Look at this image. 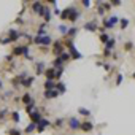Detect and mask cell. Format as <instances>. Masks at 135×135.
<instances>
[{
	"mask_svg": "<svg viewBox=\"0 0 135 135\" xmlns=\"http://www.w3.org/2000/svg\"><path fill=\"white\" fill-rule=\"evenodd\" d=\"M64 73V67H57V70H56V78H60Z\"/></svg>",
	"mask_w": 135,
	"mask_h": 135,
	"instance_id": "27",
	"label": "cell"
},
{
	"mask_svg": "<svg viewBox=\"0 0 135 135\" xmlns=\"http://www.w3.org/2000/svg\"><path fill=\"white\" fill-rule=\"evenodd\" d=\"M48 126H51V122H49L48 119L41 118V119L38 121V124H37V130H38V132H43V130H45V127H48Z\"/></svg>",
	"mask_w": 135,
	"mask_h": 135,
	"instance_id": "5",
	"label": "cell"
},
{
	"mask_svg": "<svg viewBox=\"0 0 135 135\" xmlns=\"http://www.w3.org/2000/svg\"><path fill=\"white\" fill-rule=\"evenodd\" d=\"M19 37H21V33H19L18 30H13V29H11V30L8 32V40H10V41H16Z\"/></svg>",
	"mask_w": 135,
	"mask_h": 135,
	"instance_id": "8",
	"label": "cell"
},
{
	"mask_svg": "<svg viewBox=\"0 0 135 135\" xmlns=\"http://www.w3.org/2000/svg\"><path fill=\"white\" fill-rule=\"evenodd\" d=\"M8 133H10V135H21V130H19V129H10Z\"/></svg>",
	"mask_w": 135,
	"mask_h": 135,
	"instance_id": "32",
	"label": "cell"
},
{
	"mask_svg": "<svg viewBox=\"0 0 135 135\" xmlns=\"http://www.w3.org/2000/svg\"><path fill=\"white\" fill-rule=\"evenodd\" d=\"M45 89H46V91L56 89V83H54L52 80H46V81H45Z\"/></svg>",
	"mask_w": 135,
	"mask_h": 135,
	"instance_id": "15",
	"label": "cell"
},
{
	"mask_svg": "<svg viewBox=\"0 0 135 135\" xmlns=\"http://www.w3.org/2000/svg\"><path fill=\"white\" fill-rule=\"evenodd\" d=\"M80 129H83L84 132H89V130H92V129H94V126H92V122L84 121V122H81V127H80Z\"/></svg>",
	"mask_w": 135,
	"mask_h": 135,
	"instance_id": "13",
	"label": "cell"
},
{
	"mask_svg": "<svg viewBox=\"0 0 135 135\" xmlns=\"http://www.w3.org/2000/svg\"><path fill=\"white\" fill-rule=\"evenodd\" d=\"M122 83V75H118V78H116V84H121Z\"/></svg>",
	"mask_w": 135,
	"mask_h": 135,
	"instance_id": "37",
	"label": "cell"
},
{
	"mask_svg": "<svg viewBox=\"0 0 135 135\" xmlns=\"http://www.w3.org/2000/svg\"><path fill=\"white\" fill-rule=\"evenodd\" d=\"M45 19H46V22H49V19H51V11H49V8H45Z\"/></svg>",
	"mask_w": 135,
	"mask_h": 135,
	"instance_id": "24",
	"label": "cell"
},
{
	"mask_svg": "<svg viewBox=\"0 0 135 135\" xmlns=\"http://www.w3.org/2000/svg\"><path fill=\"white\" fill-rule=\"evenodd\" d=\"M32 8H33V11H35L38 16H43V15H45V7H43L40 2H35V3L32 5Z\"/></svg>",
	"mask_w": 135,
	"mask_h": 135,
	"instance_id": "4",
	"label": "cell"
},
{
	"mask_svg": "<svg viewBox=\"0 0 135 135\" xmlns=\"http://www.w3.org/2000/svg\"><path fill=\"white\" fill-rule=\"evenodd\" d=\"M100 40H102V41H105V43H107V41H108V40H110V38H108V35H107V33H102V35H100Z\"/></svg>",
	"mask_w": 135,
	"mask_h": 135,
	"instance_id": "36",
	"label": "cell"
},
{
	"mask_svg": "<svg viewBox=\"0 0 135 135\" xmlns=\"http://www.w3.org/2000/svg\"><path fill=\"white\" fill-rule=\"evenodd\" d=\"M35 69H37V75L45 73V64H43V62H38V64L35 65Z\"/></svg>",
	"mask_w": 135,
	"mask_h": 135,
	"instance_id": "18",
	"label": "cell"
},
{
	"mask_svg": "<svg viewBox=\"0 0 135 135\" xmlns=\"http://www.w3.org/2000/svg\"><path fill=\"white\" fill-rule=\"evenodd\" d=\"M21 54H24V46H16L13 49V56H21Z\"/></svg>",
	"mask_w": 135,
	"mask_h": 135,
	"instance_id": "20",
	"label": "cell"
},
{
	"mask_svg": "<svg viewBox=\"0 0 135 135\" xmlns=\"http://www.w3.org/2000/svg\"><path fill=\"white\" fill-rule=\"evenodd\" d=\"M33 41L37 43V45H51V37H48V35H45V37H35L33 38Z\"/></svg>",
	"mask_w": 135,
	"mask_h": 135,
	"instance_id": "3",
	"label": "cell"
},
{
	"mask_svg": "<svg viewBox=\"0 0 135 135\" xmlns=\"http://www.w3.org/2000/svg\"><path fill=\"white\" fill-rule=\"evenodd\" d=\"M133 78H135V73H133Z\"/></svg>",
	"mask_w": 135,
	"mask_h": 135,
	"instance_id": "42",
	"label": "cell"
},
{
	"mask_svg": "<svg viewBox=\"0 0 135 135\" xmlns=\"http://www.w3.org/2000/svg\"><path fill=\"white\" fill-rule=\"evenodd\" d=\"M67 46H69V49H70V52H69V54H70V57H73V59H81V57H83V56L78 52V49L73 46V43H72V41L67 43Z\"/></svg>",
	"mask_w": 135,
	"mask_h": 135,
	"instance_id": "1",
	"label": "cell"
},
{
	"mask_svg": "<svg viewBox=\"0 0 135 135\" xmlns=\"http://www.w3.org/2000/svg\"><path fill=\"white\" fill-rule=\"evenodd\" d=\"M52 51H54V54H56V56H60V54H62V43H60V41H56V43H54Z\"/></svg>",
	"mask_w": 135,
	"mask_h": 135,
	"instance_id": "12",
	"label": "cell"
},
{
	"mask_svg": "<svg viewBox=\"0 0 135 135\" xmlns=\"http://www.w3.org/2000/svg\"><path fill=\"white\" fill-rule=\"evenodd\" d=\"M57 59H59V60L64 64V62H67V60H70L72 57H70V54H69V52H62L60 56H57Z\"/></svg>",
	"mask_w": 135,
	"mask_h": 135,
	"instance_id": "17",
	"label": "cell"
},
{
	"mask_svg": "<svg viewBox=\"0 0 135 135\" xmlns=\"http://www.w3.org/2000/svg\"><path fill=\"white\" fill-rule=\"evenodd\" d=\"M97 13H99V15H103V13H105V8L102 7V3H99V10H97Z\"/></svg>",
	"mask_w": 135,
	"mask_h": 135,
	"instance_id": "35",
	"label": "cell"
},
{
	"mask_svg": "<svg viewBox=\"0 0 135 135\" xmlns=\"http://www.w3.org/2000/svg\"><path fill=\"white\" fill-rule=\"evenodd\" d=\"M59 30H60V32H62V33H67V32H69V29H67V27H65V26H62V24H60V26H59Z\"/></svg>",
	"mask_w": 135,
	"mask_h": 135,
	"instance_id": "34",
	"label": "cell"
},
{
	"mask_svg": "<svg viewBox=\"0 0 135 135\" xmlns=\"http://www.w3.org/2000/svg\"><path fill=\"white\" fill-rule=\"evenodd\" d=\"M69 126H70V129L76 130V129H80V127H81V122H80V119H76V118H70Z\"/></svg>",
	"mask_w": 135,
	"mask_h": 135,
	"instance_id": "7",
	"label": "cell"
},
{
	"mask_svg": "<svg viewBox=\"0 0 135 135\" xmlns=\"http://www.w3.org/2000/svg\"><path fill=\"white\" fill-rule=\"evenodd\" d=\"M33 108H35V102H30V103H29V105H27V107H26V111H27V113H29V114H30V113H32V111H35V110H33Z\"/></svg>",
	"mask_w": 135,
	"mask_h": 135,
	"instance_id": "23",
	"label": "cell"
},
{
	"mask_svg": "<svg viewBox=\"0 0 135 135\" xmlns=\"http://www.w3.org/2000/svg\"><path fill=\"white\" fill-rule=\"evenodd\" d=\"M32 83H33V78H32V76H27L26 80H22V81H21V84H22L24 88H30V86H32Z\"/></svg>",
	"mask_w": 135,
	"mask_h": 135,
	"instance_id": "16",
	"label": "cell"
},
{
	"mask_svg": "<svg viewBox=\"0 0 135 135\" xmlns=\"http://www.w3.org/2000/svg\"><path fill=\"white\" fill-rule=\"evenodd\" d=\"M11 116H13V121H15V122H19V113H18V111H13Z\"/></svg>",
	"mask_w": 135,
	"mask_h": 135,
	"instance_id": "31",
	"label": "cell"
},
{
	"mask_svg": "<svg viewBox=\"0 0 135 135\" xmlns=\"http://www.w3.org/2000/svg\"><path fill=\"white\" fill-rule=\"evenodd\" d=\"M83 5H84L86 8H89V7H91V2H89V0H83Z\"/></svg>",
	"mask_w": 135,
	"mask_h": 135,
	"instance_id": "38",
	"label": "cell"
},
{
	"mask_svg": "<svg viewBox=\"0 0 135 135\" xmlns=\"http://www.w3.org/2000/svg\"><path fill=\"white\" fill-rule=\"evenodd\" d=\"M124 48H126V51H130V49L133 48V43H130V41H127V43L124 45Z\"/></svg>",
	"mask_w": 135,
	"mask_h": 135,
	"instance_id": "33",
	"label": "cell"
},
{
	"mask_svg": "<svg viewBox=\"0 0 135 135\" xmlns=\"http://www.w3.org/2000/svg\"><path fill=\"white\" fill-rule=\"evenodd\" d=\"M118 22H119L118 16H111V18H108V19H105V21H103V26H105L107 29H111V27H114Z\"/></svg>",
	"mask_w": 135,
	"mask_h": 135,
	"instance_id": "2",
	"label": "cell"
},
{
	"mask_svg": "<svg viewBox=\"0 0 135 135\" xmlns=\"http://www.w3.org/2000/svg\"><path fill=\"white\" fill-rule=\"evenodd\" d=\"M127 26H129V19H126V18H122V19H121V27H122V29H126Z\"/></svg>",
	"mask_w": 135,
	"mask_h": 135,
	"instance_id": "29",
	"label": "cell"
},
{
	"mask_svg": "<svg viewBox=\"0 0 135 135\" xmlns=\"http://www.w3.org/2000/svg\"><path fill=\"white\" fill-rule=\"evenodd\" d=\"M62 124H64V119H60V118H59V119L56 121V126H62Z\"/></svg>",
	"mask_w": 135,
	"mask_h": 135,
	"instance_id": "39",
	"label": "cell"
},
{
	"mask_svg": "<svg viewBox=\"0 0 135 135\" xmlns=\"http://www.w3.org/2000/svg\"><path fill=\"white\" fill-rule=\"evenodd\" d=\"M76 19H78V13H76V10H75V11H73V13L70 15V18H69V21H72V22H75Z\"/></svg>",
	"mask_w": 135,
	"mask_h": 135,
	"instance_id": "26",
	"label": "cell"
},
{
	"mask_svg": "<svg viewBox=\"0 0 135 135\" xmlns=\"http://www.w3.org/2000/svg\"><path fill=\"white\" fill-rule=\"evenodd\" d=\"M78 111H80V114H83V116H89V114H91V111L86 110V108H80Z\"/></svg>",
	"mask_w": 135,
	"mask_h": 135,
	"instance_id": "28",
	"label": "cell"
},
{
	"mask_svg": "<svg viewBox=\"0 0 135 135\" xmlns=\"http://www.w3.org/2000/svg\"><path fill=\"white\" fill-rule=\"evenodd\" d=\"M22 102H24V105H29L32 102V95L30 94H24L22 95Z\"/></svg>",
	"mask_w": 135,
	"mask_h": 135,
	"instance_id": "21",
	"label": "cell"
},
{
	"mask_svg": "<svg viewBox=\"0 0 135 135\" xmlns=\"http://www.w3.org/2000/svg\"><path fill=\"white\" fill-rule=\"evenodd\" d=\"M45 75H46V80H52L54 81V78H56V69H46Z\"/></svg>",
	"mask_w": 135,
	"mask_h": 135,
	"instance_id": "9",
	"label": "cell"
},
{
	"mask_svg": "<svg viewBox=\"0 0 135 135\" xmlns=\"http://www.w3.org/2000/svg\"><path fill=\"white\" fill-rule=\"evenodd\" d=\"M33 129H37V124H33V122H32V124H29V126L26 127V133H30Z\"/></svg>",
	"mask_w": 135,
	"mask_h": 135,
	"instance_id": "25",
	"label": "cell"
},
{
	"mask_svg": "<svg viewBox=\"0 0 135 135\" xmlns=\"http://www.w3.org/2000/svg\"><path fill=\"white\" fill-rule=\"evenodd\" d=\"M73 11H75V8H73V7H69V8H65V10L60 13V19H69V18H70V15H72Z\"/></svg>",
	"mask_w": 135,
	"mask_h": 135,
	"instance_id": "6",
	"label": "cell"
},
{
	"mask_svg": "<svg viewBox=\"0 0 135 135\" xmlns=\"http://www.w3.org/2000/svg\"><path fill=\"white\" fill-rule=\"evenodd\" d=\"M76 32H78V29H76V27L69 29V35H70V37H75V35H76Z\"/></svg>",
	"mask_w": 135,
	"mask_h": 135,
	"instance_id": "30",
	"label": "cell"
},
{
	"mask_svg": "<svg viewBox=\"0 0 135 135\" xmlns=\"http://www.w3.org/2000/svg\"><path fill=\"white\" fill-rule=\"evenodd\" d=\"M114 45H116L114 38H113V40H108V41H107V51H111V49L114 48Z\"/></svg>",
	"mask_w": 135,
	"mask_h": 135,
	"instance_id": "22",
	"label": "cell"
},
{
	"mask_svg": "<svg viewBox=\"0 0 135 135\" xmlns=\"http://www.w3.org/2000/svg\"><path fill=\"white\" fill-rule=\"evenodd\" d=\"M84 29H86V30H89V32H95V29H97V24H95L94 21H91V22H86V24H84Z\"/></svg>",
	"mask_w": 135,
	"mask_h": 135,
	"instance_id": "14",
	"label": "cell"
},
{
	"mask_svg": "<svg viewBox=\"0 0 135 135\" xmlns=\"http://www.w3.org/2000/svg\"><path fill=\"white\" fill-rule=\"evenodd\" d=\"M56 91H57L59 94H60V92L64 94V92H65V84H64L62 81H59V83H56Z\"/></svg>",
	"mask_w": 135,
	"mask_h": 135,
	"instance_id": "19",
	"label": "cell"
},
{
	"mask_svg": "<svg viewBox=\"0 0 135 135\" xmlns=\"http://www.w3.org/2000/svg\"><path fill=\"white\" fill-rule=\"evenodd\" d=\"M59 97V92L56 89H51V91H45V99H56Z\"/></svg>",
	"mask_w": 135,
	"mask_h": 135,
	"instance_id": "10",
	"label": "cell"
},
{
	"mask_svg": "<svg viewBox=\"0 0 135 135\" xmlns=\"http://www.w3.org/2000/svg\"><path fill=\"white\" fill-rule=\"evenodd\" d=\"M3 88V84H2V80H0V89H2Z\"/></svg>",
	"mask_w": 135,
	"mask_h": 135,
	"instance_id": "41",
	"label": "cell"
},
{
	"mask_svg": "<svg viewBox=\"0 0 135 135\" xmlns=\"http://www.w3.org/2000/svg\"><path fill=\"white\" fill-rule=\"evenodd\" d=\"M30 119H32V122H33V124H38V121L41 119L40 111H32V113H30Z\"/></svg>",
	"mask_w": 135,
	"mask_h": 135,
	"instance_id": "11",
	"label": "cell"
},
{
	"mask_svg": "<svg viewBox=\"0 0 135 135\" xmlns=\"http://www.w3.org/2000/svg\"><path fill=\"white\" fill-rule=\"evenodd\" d=\"M7 114V110H2V111H0V118H3Z\"/></svg>",
	"mask_w": 135,
	"mask_h": 135,
	"instance_id": "40",
	"label": "cell"
}]
</instances>
